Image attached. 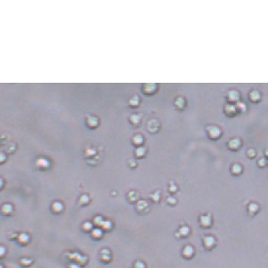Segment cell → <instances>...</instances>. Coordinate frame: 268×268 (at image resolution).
Returning a JSON list of instances; mask_svg holds the SVG:
<instances>
[{
	"label": "cell",
	"instance_id": "obj_10",
	"mask_svg": "<svg viewBox=\"0 0 268 268\" xmlns=\"http://www.w3.org/2000/svg\"><path fill=\"white\" fill-rule=\"evenodd\" d=\"M101 226H102V229H104V231H110L113 225L110 221H104Z\"/></svg>",
	"mask_w": 268,
	"mask_h": 268
},
{
	"label": "cell",
	"instance_id": "obj_4",
	"mask_svg": "<svg viewBox=\"0 0 268 268\" xmlns=\"http://www.w3.org/2000/svg\"><path fill=\"white\" fill-rule=\"evenodd\" d=\"M194 255V249L191 246H186L182 250V256L186 259L192 258Z\"/></svg>",
	"mask_w": 268,
	"mask_h": 268
},
{
	"label": "cell",
	"instance_id": "obj_2",
	"mask_svg": "<svg viewBox=\"0 0 268 268\" xmlns=\"http://www.w3.org/2000/svg\"><path fill=\"white\" fill-rule=\"evenodd\" d=\"M204 246L207 250H212L215 246V240L213 237H206L204 239Z\"/></svg>",
	"mask_w": 268,
	"mask_h": 268
},
{
	"label": "cell",
	"instance_id": "obj_13",
	"mask_svg": "<svg viewBox=\"0 0 268 268\" xmlns=\"http://www.w3.org/2000/svg\"><path fill=\"white\" fill-rule=\"evenodd\" d=\"M68 268H81L80 267V265L77 264H71L68 265Z\"/></svg>",
	"mask_w": 268,
	"mask_h": 268
},
{
	"label": "cell",
	"instance_id": "obj_9",
	"mask_svg": "<svg viewBox=\"0 0 268 268\" xmlns=\"http://www.w3.org/2000/svg\"><path fill=\"white\" fill-rule=\"evenodd\" d=\"M20 264H21L23 267H29V266L31 265V264L33 263L32 260L31 259H28V258H23V259L20 260Z\"/></svg>",
	"mask_w": 268,
	"mask_h": 268
},
{
	"label": "cell",
	"instance_id": "obj_1",
	"mask_svg": "<svg viewBox=\"0 0 268 268\" xmlns=\"http://www.w3.org/2000/svg\"><path fill=\"white\" fill-rule=\"evenodd\" d=\"M17 241L21 245H27L30 242V236L28 234H25V233H23V234H19L18 236V237H17Z\"/></svg>",
	"mask_w": 268,
	"mask_h": 268
},
{
	"label": "cell",
	"instance_id": "obj_5",
	"mask_svg": "<svg viewBox=\"0 0 268 268\" xmlns=\"http://www.w3.org/2000/svg\"><path fill=\"white\" fill-rule=\"evenodd\" d=\"M103 234H104V232H103L102 230L100 229V228H95V229H93V231H91L92 237H93V239H96V240H99V239H101V237H102Z\"/></svg>",
	"mask_w": 268,
	"mask_h": 268
},
{
	"label": "cell",
	"instance_id": "obj_11",
	"mask_svg": "<svg viewBox=\"0 0 268 268\" xmlns=\"http://www.w3.org/2000/svg\"><path fill=\"white\" fill-rule=\"evenodd\" d=\"M92 228H93V225H92V224L90 222H85L83 225V230L85 231V232H89L92 230Z\"/></svg>",
	"mask_w": 268,
	"mask_h": 268
},
{
	"label": "cell",
	"instance_id": "obj_3",
	"mask_svg": "<svg viewBox=\"0 0 268 268\" xmlns=\"http://www.w3.org/2000/svg\"><path fill=\"white\" fill-rule=\"evenodd\" d=\"M52 210L53 213L59 215L64 210V205L62 204V203L59 202V201H55L52 205Z\"/></svg>",
	"mask_w": 268,
	"mask_h": 268
},
{
	"label": "cell",
	"instance_id": "obj_12",
	"mask_svg": "<svg viewBox=\"0 0 268 268\" xmlns=\"http://www.w3.org/2000/svg\"><path fill=\"white\" fill-rule=\"evenodd\" d=\"M134 268H146V265L144 263L141 262V261H136L134 264Z\"/></svg>",
	"mask_w": 268,
	"mask_h": 268
},
{
	"label": "cell",
	"instance_id": "obj_8",
	"mask_svg": "<svg viewBox=\"0 0 268 268\" xmlns=\"http://www.w3.org/2000/svg\"><path fill=\"white\" fill-rule=\"evenodd\" d=\"M90 203V199L88 198V196L86 195H83V196H80V199H79V204H81L82 206H86L88 205Z\"/></svg>",
	"mask_w": 268,
	"mask_h": 268
},
{
	"label": "cell",
	"instance_id": "obj_7",
	"mask_svg": "<svg viewBox=\"0 0 268 268\" xmlns=\"http://www.w3.org/2000/svg\"><path fill=\"white\" fill-rule=\"evenodd\" d=\"M101 261L104 263H109L111 260V257H110V250H107V253H105V250H103L101 252Z\"/></svg>",
	"mask_w": 268,
	"mask_h": 268
},
{
	"label": "cell",
	"instance_id": "obj_6",
	"mask_svg": "<svg viewBox=\"0 0 268 268\" xmlns=\"http://www.w3.org/2000/svg\"><path fill=\"white\" fill-rule=\"evenodd\" d=\"M12 211H13V207L12 204H4L2 208V212L4 215H10L12 213Z\"/></svg>",
	"mask_w": 268,
	"mask_h": 268
}]
</instances>
